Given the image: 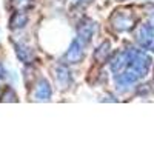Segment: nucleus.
<instances>
[{
	"label": "nucleus",
	"instance_id": "6",
	"mask_svg": "<svg viewBox=\"0 0 154 154\" xmlns=\"http://www.w3.org/2000/svg\"><path fill=\"white\" fill-rule=\"evenodd\" d=\"M16 54L23 63H32L34 60V51L28 45H23V43L16 45Z\"/></svg>",
	"mask_w": 154,
	"mask_h": 154
},
{
	"label": "nucleus",
	"instance_id": "7",
	"mask_svg": "<svg viewBox=\"0 0 154 154\" xmlns=\"http://www.w3.org/2000/svg\"><path fill=\"white\" fill-rule=\"evenodd\" d=\"M26 23H28V16L25 14L23 11H17L12 14V17L9 20V28L11 29H19V28H23Z\"/></svg>",
	"mask_w": 154,
	"mask_h": 154
},
{
	"label": "nucleus",
	"instance_id": "3",
	"mask_svg": "<svg viewBox=\"0 0 154 154\" xmlns=\"http://www.w3.org/2000/svg\"><path fill=\"white\" fill-rule=\"evenodd\" d=\"M137 42L145 49L154 48V28L149 26V25L140 26V29L137 32Z\"/></svg>",
	"mask_w": 154,
	"mask_h": 154
},
{
	"label": "nucleus",
	"instance_id": "8",
	"mask_svg": "<svg viewBox=\"0 0 154 154\" xmlns=\"http://www.w3.org/2000/svg\"><path fill=\"white\" fill-rule=\"evenodd\" d=\"M56 77H57V82L62 88H66L71 85L72 79H71V72L65 68V66H59L56 69Z\"/></svg>",
	"mask_w": 154,
	"mask_h": 154
},
{
	"label": "nucleus",
	"instance_id": "4",
	"mask_svg": "<svg viewBox=\"0 0 154 154\" xmlns=\"http://www.w3.org/2000/svg\"><path fill=\"white\" fill-rule=\"evenodd\" d=\"M82 59H83V43L79 38H75V40L71 42V46L66 51L65 62L66 63H79Z\"/></svg>",
	"mask_w": 154,
	"mask_h": 154
},
{
	"label": "nucleus",
	"instance_id": "9",
	"mask_svg": "<svg viewBox=\"0 0 154 154\" xmlns=\"http://www.w3.org/2000/svg\"><path fill=\"white\" fill-rule=\"evenodd\" d=\"M109 53V42H105V43H102L97 49H96V53H94V59L102 63V62H105V57L108 56Z\"/></svg>",
	"mask_w": 154,
	"mask_h": 154
},
{
	"label": "nucleus",
	"instance_id": "10",
	"mask_svg": "<svg viewBox=\"0 0 154 154\" xmlns=\"http://www.w3.org/2000/svg\"><path fill=\"white\" fill-rule=\"evenodd\" d=\"M5 74H6V69H5V66H3V63L0 62V79H3Z\"/></svg>",
	"mask_w": 154,
	"mask_h": 154
},
{
	"label": "nucleus",
	"instance_id": "2",
	"mask_svg": "<svg viewBox=\"0 0 154 154\" xmlns=\"http://www.w3.org/2000/svg\"><path fill=\"white\" fill-rule=\"evenodd\" d=\"M96 31V23L88 19V17H83L80 22H79V26H77V32H79V40L86 45L89 40H91V37Z\"/></svg>",
	"mask_w": 154,
	"mask_h": 154
},
{
	"label": "nucleus",
	"instance_id": "1",
	"mask_svg": "<svg viewBox=\"0 0 154 154\" xmlns=\"http://www.w3.org/2000/svg\"><path fill=\"white\" fill-rule=\"evenodd\" d=\"M111 23L114 29L117 31H128L133 28L134 25V17L131 16L130 11H116L112 17H111Z\"/></svg>",
	"mask_w": 154,
	"mask_h": 154
},
{
	"label": "nucleus",
	"instance_id": "11",
	"mask_svg": "<svg viewBox=\"0 0 154 154\" xmlns=\"http://www.w3.org/2000/svg\"><path fill=\"white\" fill-rule=\"evenodd\" d=\"M91 0H77V3H82V5H88Z\"/></svg>",
	"mask_w": 154,
	"mask_h": 154
},
{
	"label": "nucleus",
	"instance_id": "5",
	"mask_svg": "<svg viewBox=\"0 0 154 154\" xmlns=\"http://www.w3.org/2000/svg\"><path fill=\"white\" fill-rule=\"evenodd\" d=\"M51 94H53V91H51L49 83H48L45 79H42L40 82L37 83V86H35L34 99H35V100H49V99H51Z\"/></svg>",
	"mask_w": 154,
	"mask_h": 154
}]
</instances>
